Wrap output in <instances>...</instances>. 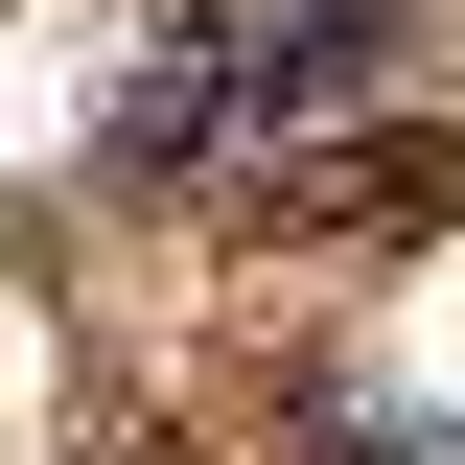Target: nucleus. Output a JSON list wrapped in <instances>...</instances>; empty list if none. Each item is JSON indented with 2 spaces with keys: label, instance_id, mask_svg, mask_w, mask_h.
<instances>
[{
  "label": "nucleus",
  "instance_id": "nucleus-1",
  "mask_svg": "<svg viewBox=\"0 0 465 465\" xmlns=\"http://www.w3.org/2000/svg\"><path fill=\"white\" fill-rule=\"evenodd\" d=\"M210 140H256V24H163L116 70V163H210Z\"/></svg>",
  "mask_w": 465,
  "mask_h": 465
}]
</instances>
